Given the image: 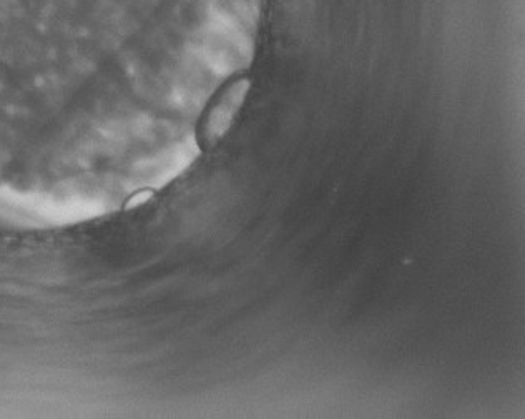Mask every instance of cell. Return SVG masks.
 I'll list each match as a JSON object with an SVG mask.
<instances>
[{
	"label": "cell",
	"instance_id": "1",
	"mask_svg": "<svg viewBox=\"0 0 525 419\" xmlns=\"http://www.w3.org/2000/svg\"><path fill=\"white\" fill-rule=\"evenodd\" d=\"M250 89V82L243 79L231 85V89L226 92L220 104L211 112L210 120L207 125V137L210 142H216L230 129L231 122L235 119L236 112L240 110L243 100Z\"/></svg>",
	"mask_w": 525,
	"mask_h": 419
}]
</instances>
